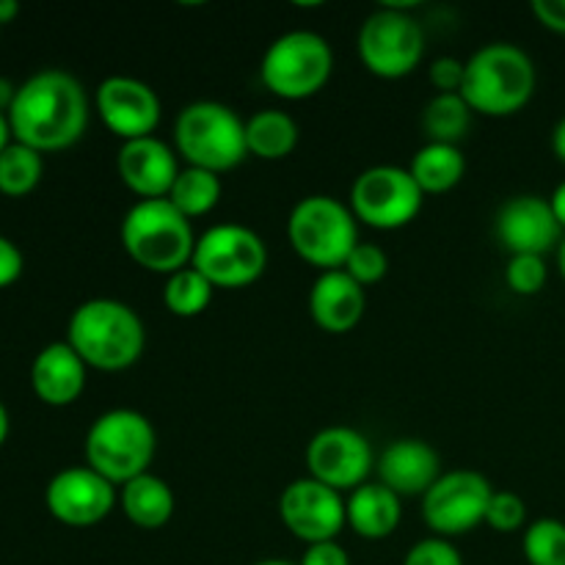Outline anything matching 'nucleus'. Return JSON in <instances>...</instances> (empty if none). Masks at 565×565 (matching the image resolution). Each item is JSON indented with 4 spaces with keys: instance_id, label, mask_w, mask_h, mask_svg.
<instances>
[{
    "instance_id": "35",
    "label": "nucleus",
    "mask_w": 565,
    "mask_h": 565,
    "mask_svg": "<svg viewBox=\"0 0 565 565\" xmlns=\"http://www.w3.org/2000/svg\"><path fill=\"white\" fill-rule=\"evenodd\" d=\"M463 75H467V61L456 58V55H439L428 66V81L436 94H461Z\"/></svg>"
},
{
    "instance_id": "44",
    "label": "nucleus",
    "mask_w": 565,
    "mask_h": 565,
    "mask_svg": "<svg viewBox=\"0 0 565 565\" xmlns=\"http://www.w3.org/2000/svg\"><path fill=\"white\" fill-rule=\"evenodd\" d=\"M14 141V136H11V127H9V116L0 114V152H3L9 143Z\"/></svg>"
},
{
    "instance_id": "33",
    "label": "nucleus",
    "mask_w": 565,
    "mask_h": 565,
    "mask_svg": "<svg viewBox=\"0 0 565 565\" xmlns=\"http://www.w3.org/2000/svg\"><path fill=\"white\" fill-rule=\"evenodd\" d=\"M486 524L494 533H516L527 524V502L516 491H494L486 511Z\"/></svg>"
},
{
    "instance_id": "24",
    "label": "nucleus",
    "mask_w": 565,
    "mask_h": 565,
    "mask_svg": "<svg viewBox=\"0 0 565 565\" xmlns=\"http://www.w3.org/2000/svg\"><path fill=\"white\" fill-rule=\"evenodd\" d=\"M408 174L419 185V191L428 193H447L463 180L467 174V160L456 143H434L428 141L414 152L408 163Z\"/></svg>"
},
{
    "instance_id": "16",
    "label": "nucleus",
    "mask_w": 565,
    "mask_h": 565,
    "mask_svg": "<svg viewBox=\"0 0 565 565\" xmlns=\"http://www.w3.org/2000/svg\"><path fill=\"white\" fill-rule=\"evenodd\" d=\"M94 108L103 125L121 141L154 136L163 116L158 92L130 75H110L94 92Z\"/></svg>"
},
{
    "instance_id": "28",
    "label": "nucleus",
    "mask_w": 565,
    "mask_h": 565,
    "mask_svg": "<svg viewBox=\"0 0 565 565\" xmlns=\"http://www.w3.org/2000/svg\"><path fill=\"white\" fill-rule=\"evenodd\" d=\"M213 296L215 287L210 285L193 265L166 276L163 307L169 309L174 318H199V315L210 307Z\"/></svg>"
},
{
    "instance_id": "40",
    "label": "nucleus",
    "mask_w": 565,
    "mask_h": 565,
    "mask_svg": "<svg viewBox=\"0 0 565 565\" xmlns=\"http://www.w3.org/2000/svg\"><path fill=\"white\" fill-rule=\"evenodd\" d=\"M17 97V86L9 81V77H0V114L9 116V108L11 103H14Z\"/></svg>"
},
{
    "instance_id": "46",
    "label": "nucleus",
    "mask_w": 565,
    "mask_h": 565,
    "mask_svg": "<svg viewBox=\"0 0 565 565\" xmlns=\"http://www.w3.org/2000/svg\"><path fill=\"white\" fill-rule=\"evenodd\" d=\"M254 565H298V563H290V561H279V557H268V561H259Z\"/></svg>"
},
{
    "instance_id": "38",
    "label": "nucleus",
    "mask_w": 565,
    "mask_h": 565,
    "mask_svg": "<svg viewBox=\"0 0 565 565\" xmlns=\"http://www.w3.org/2000/svg\"><path fill=\"white\" fill-rule=\"evenodd\" d=\"M535 20L555 33H565V0H533Z\"/></svg>"
},
{
    "instance_id": "27",
    "label": "nucleus",
    "mask_w": 565,
    "mask_h": 565,
    "mask_svg": "<svg viewBox=\"0 0 565 565\" xmlns=\"http://www.w3.org/2000/svg\"><path fill=\"white\" fill-rule=\"evenodd\" d=\"M472 125V108L461 94H436L423 110V130L434 143L461 141Z\"/></svg>"
},
{
    "instance_id": "45",
    "label": "nucleus",
    "mask_w": 565,
    "mask_h": 565,
    "mask_svg": "<svg viewBox=\"0 0 565 565\" xmlns=\"http://www.w3.org/2000/svg\"><path fill=\"white\" fill-rule=\"evenodd\" d=\"M557 265H561V274L565 279V237L561 241V246H557Z\"/></svg>"
},
{
    "instance_id": "39",
    "label": "nucleus",
    "mask_w": 565,
    "mask_h": 565,
    "mask_svg": "<svg viewBox=\"0 0 565 565\" xmlns=\"http://www.w3.org/2000/svg\"><path fill=\"white\" fill-rule=\"evenodd\" d=\"M550 204H552V213H555L557 224H561L563 232H565V182H561V185H557L555 191H552Z\"/></svg>"
},
{
    "instance_id": "12",
    "label": "nucleus",
    "mask_w": 565,
    "mask_h": 565,
    "mask_svg": "<svg viewBox=\"0 0 565 565\" xmlns=\"http://www.w3.org/2000/svg\"><path fill=\"white\" fill-rule=\"evenodd\" d=\"M494 489L489 478L475 469L445 472L423 497V519L439 539H458L486 524V511Z\"/></svg>"
},
{
    "instance_id": "3",
    "label": "nucleus",
    "mask_w": 565,
    "mask_h": 565,
    "mask_svg": "<svg viewBox=\"0 0 565 565\" xmlns=\"http://www.w3.org/2000/svg\"><path fill=\"white\" fill-rule=\"evenodd\" d=\"M119 241L138 268L171 276L191 265L196 232L169 199H138L121 218Z\"/></svg>"
},
{
    "instance_id": "26",
    "label": "nucleus",
    "mask_w": 565,
    "mask_h": 565,
    "mask_svg": "<svg viewBox=\"0 0 565 565\" xmlns=\"http://www.w3.org/2000/svg\"><path fill=\"white\" fill-rule=\"evenodd\" d=\"M221 191H224V185H221V174L185 166V169L177 174L174 185H171L169 196L166 199H169V202L174 204L188 221H196L218 207Z\"/></svg>"
},
{
    "instance_id": "17",
    "label": "nucleus",
    "mask_w": 565,
    "mask_h": 565,
    "mask_svg": "<svg viewBox=\"0 0 565 565\" xmlns=\"http://www.w3.org/2000/svg\"><path fill=\"white\" fill-rule=\"evenodd\" d=\"M494 232L497 241L502 243V248H508L511 257H516V254L544 257L563 241V226L557 224L555 213H552L550 199L535 196V193L508 199L497 213Z\"/></svg>"
},
{
    "instance_id": "6",
    "label": "nucleus",
    "mask_w": 565,
    "mask_h": 565,
    "mask_svg": "<svg viewBox=\"0 0 565 565\" xmlns=\"http://www.w3.org/2000/svg\"><path fill=\"white\" fill-rule=\"evenodd\" d=\"M86 467L114 486H125L149 472L158 452L154 425L136 408H110L99 414L83 441Z\"/></svg>"
},
{
    "instance_id": "31",
    "label": "nucleus",
    "mask_w": 565,
    "mask_h": 565,
    "mask_svg": "<svg viewBox=\"0 0 565 565\" xmlns=\"http://www.w3.org/2000/svg\"><path fill=\"white\" fill-rule=\"evenodd\" d=\"M550 279V268H546L544 257L535 254H516L508 259L505 265V281L516 296H539Z\"/></svg>"
},
{
    "instance_id": "18",
    "label": "nucleus",
    "mask_w": 565,
    "mask_h": 565,
    "mask_svg": "<svg viewBox=\"0 0 565 565\" xmlns=\"http://www.w3.org/2000/svg\"><path fill=\"white\" fill-rule=\"evenodd\" d=\"M116 171L127 191L138 199H166L177 174H180V158L174 149L158 136L121 141L116 154Z\"/></svg>"
},
{
    "instance_id": "5",
    "label": "nucleus",
    "mask_w": 565,
    "mask_h": 565,
    "mask_svg": "<svg viewBox=\"0 0 565 565\" xmlns=\"http://www.w3.org/2000/svg\"><path fill=\"white\" fill-rule=\"evenodd\" d=\"M174 152L185 166L213 174L237 169L248 158L246 121L230 105L196 99L177 114Z\"/></svg>"
},
{
    "instance_id": "2",
    "label": "nucleus",
    "mask_w": 565,
    "mask_h": 565,
    "mask_svg": "<svg viewBox=\"0 0 565 565\" xmlns=\"http://www.w3.org/2000/svg\"><path fill=\"white\" fill-rule=\"evenodd\" d=\"M66 342L88 370L121 373L141 359L147 329L130 303L116 298H88L70 315Z\"/></svg>"
},
{
    "instance_id": "36",
    "label": "nucleus",
    "mask_w": 565,
    "mask_h": 565,
    "mask_svg": "<svg viewBox=\"0 0 565 565\" xmlns=\"http://www.w3.org/2000/svg\"><path fill=\"white\" fill-rule=\"evenodd\" d=\"M298 565H351V557L340 541H323V544H309Z\"/></svg>"
},
{
    "instance_id": "43",
    "label": "nucleus",
    "mask_w": 565,
    "mask_h": 565,
    "mask_svg": "<svg viewBox=\"0 0 565 565\" xmlns=\"http://www.w3.org/2000/svg\"><path fill=\"white\" fill-rule=\"evenodd\" d=\"M9 430H11V419H9V408L3 406V401H0V447L6 445V439H9Z\"/></svg>"
},
{
    "instance_id": "32",
    "label": "nucleus",
    "mask_w": 565,
    "mask_h": 565,
    "mask_svg": "<svg viewBox=\"0 0 565 565\" xmlns=\"http://www.w3.org/2000/svg\"><path fill=\"white\" fill-rule=\"evenodd\" d=\"M342 270H345V274L351 276L353 281H359L362 287H373L379 285V281L386 276V270H390V257H386L384 248L375 246V243L359 241Z\"/></svg>"
},
{
    "instance_id": "42",
    "label": "nucleus",
    "mask_w": 565,
    "mask_h": 565,
    "mask_svg": "<svg viewBox=\"0 0 565 565\" xmlns=\"http://www.w3.org/2000/svg\"><path fill=\"white\" fill-rule=\"evenodd\" d=\"M20 14V3L17 0H0V25H9Z\"/></svg>"
},
{
    "instance_id": "34",
    "label": "nucleus",
    "mask_w": 565,
    "mask_h": 565,
    "mask_svg": "<svg viewBox=\"0 0 565 565\" xmlns=\"http://www.w3.org/2000/svg\"><path fill=\"white\" fill-rule=\"evenodd\" d=\"M403 565H463V557L452 541L430 535V539L417 541V544L406 552Z\"/></svg>"
},
{
    "instance_id": "23",
    "label": "nucleus",
    "mask_w": 565,
    "mask_h": 565,
    "mask_svg": "<svg viewBox=\"0 0 565 565\" xmlns=\"http://www.w3.org/2000/svg\"><path fill=\"white\" fill-rule=\"evenodd\" d=\"M119 508L138 530H160L174 516V491L158 475H138L130 483L119 486Z\"/></svg>"
},
{
    "instance_id": "13",
    "label": "nucleus",
    "mask_w": 565,
    "mask_h": 565,
    "mask_svg": "<svg viewBox=\"0 0 565 565\" xmlns=\"http://www.w3.org/2000/svg\"><path fill=\"white\" fill-rule=\"evenodd\" d=\"M307 469L309 478L345 494L370 483L375 452L367 436L359 434L356 428L331 425V428L318 430L307 445Z\"/></svg>"
},
{
    "instance_id": "10",
    "label": "nucleus",
    "mask_w": 565,
    "mask_h": 565,
    "mask_svg": "<svg viewBox=\"0 0 565 565\" xmlns=\"http://www.w3.org/2000/svg\"><path fill=\"white\" fill-rule=\"evenodd\" d=\"M191 265L215 290H241L265 274L268 246L248 226L215 224L196 237Z\"/></svg>"
},
{
    "instance_id": "41",
    "label": "nucleus",
    "mask_w": 565,
    "mask_h": 565,
    "mask_svg": "<svg viewBox=\"0 0 565 565\" xmlns=\"http://www.w3.org/2000/svg\"><path fill=\"white\" fill-rule=\"evenodd\" d=\"M552 152L557 154V160H563L565 163V116L557 121L555 130H552Z\"/></svg>"
},
{
    "instance_id": "15",
    "label": "nucleus",
    "mask_w": 565,
    "mask_h": 565,
    "mask_svg": "<svg viewBox=\"0 0 565 565\" xmlns=\"http://www.w3.org/2000/svg\"><path fill=\"white\" fill-rule=\"evenodd\" d=\"M119 502V491L92 467H70L53 475L44 489V505L55 522L66 527H94Z\"/></svg>"
},
{
    "instance_id": "21",
    "label": "nucleus",
    "mask_w": 565,
    "mask_h": 565,
    "mask_svg": "<svg viewBox=\"0 0 565 565\" xmlns=\"http://www.w3.org/2000/svg\"><path fill=\"white\" fill-rule=\"evenodd\" d=\"M367 307V296L345 270H323L309 290V315L326 334H348L359 326Z\"/></svg>"
},
{
    "instance_id": "29",
    "label": "nucleus",
    "mask_w": 565,
    "mask_h": 565,
    "mask_svg": "<svg viewBox=\"0 0 565 565\" xmlns=\"http://www.w3.org/2000/svg\"><path fill=\"white\" fill-rule=\"evenodd\" d=\"M44 174L42 152L25 147L20 141H11L9 147L0 152V193L11 199L28 196L36 191Z\"/></svg>"
},
{
    "instance_id": "37",
    "label": "nucleus",
    "mask_w": 565,
    "mask_h": 565,
    "mask_svg": "<svg viewBox=\"0 0 565 565\" xmlns=\"http://www.w3.org/2000/svg\"><path fill=\"white\" fill-rule=\"evenodd\" d=\"M22 268H25V259H22V252L17 248V243L0 235V290L14 285L22 276Z\"/></svg>"
},
{
    "instance_id": "25",
    "label": "nucleus",
    "mask_w": 565,
    "mask_h": 565,
    "mask_svg": "<svg viewBox=\"0 0 565 565\" xmlns=\"http://www.w3.org/2000/svg\"><path fill=\"white\" fill-rule=\"evenodd\" d=\"M298 147V125L287 110L265 108L246 119V149L259 160H285Z\"/></svg>"
},
{
    "instance_id": "11",
    "label": "nucleus",
    "mask_w": 565,
    "mask_h": 565,
    "mask_svg": "<svg viewBox=\"0 0 565 565\" xmlns=\"http://www.w3.org/2000/svg\"><path fill=\"white\" fill-rule=\"evenodd\" d=\"M425 193L401 166H370L351 185V213L373 230L392 232L412 224Z\"/></svg>"
},
{
    "instance_id": "19",
    "label": "nucleus",
    "mask_w": 565,
    "mask_h": 565,
    "mask_svg": "<svg viewBox=\"0 0 565 565\" xmlns=\"http://www.w3.org/2000/svg\"><path fill=\"white\" fill-rule=\"evenodd\" d=\"M379 483L397 497H425L430 486L441 478V458L428 441L397 439L375 458Z\"/></svg>"
},
{
    "instance_id": "4",
    "label": "nucleus",
    "mask_w": 565,
    "mask_h": 565,
    "mask_svg": "<svg viewBox=\"0 0 565 565\" xmlns=\"http://www.w3.org/2000/svg\"><path fill=\"white\" fill-rule=\"evenodd\" d=\"M535 64L519 44L491 42L467 58L461 97L472 114L511 116L533 99Z\"/></svg>"
},
{
    "instance_id": "9",
    "label": "nucleus",
    "mask_w": 565,
    "mask_h": 565,
    "mask_svg": "<svg viewBox=\"0 0 565 565\" xmlns=\"http://www.w3.org/2000/svg\"><path fill=\"white\" fill-rule=\"evenodd\" d=\"M356 50L370 75L401 81L412 75L423 61L425 31L406 6L384 3L364 17Z\"/></svg>"
},
{
    "instance_id": "7",
    "label": "nucleus",
    "mask_w": 565,
    "mask_h": 565,
    "mask_svg": "<svg viewBox=\"0 0 565 565\" xmlns=\"http://www.w3.org/2000/svg\"><path fill=\"white\" fill-rule=\"evenodd\" d=\"M287 241L303 263L323 270L345 268L359 243V221L351 204L326 193H312L296 202L287 218Z\"/></svg>"
},
{
    "instance_id": "8",
    "label": "nucleus",
    "mask_w": 565,
    "mask_h": 565,
    "mask_svg": "<svg viewBox=\"0 0 565 565\" xmlns=\"http://www.w3.org/2000/svg\"><path fill=\"white\" fill-rule=\"evenodd\" d=\"M334 72V50L315 31H287L268 44L259 64L265 88L281 99H309L323 92Z\"/></svg>"
},
{
    "instance_id": "1",
    "label": "nucleus",
    "mask_w": 565,
    "mask_h": 565,
    "mask_svg": "<svg viewBox=\"0 0 565 565\" xmlns=\"http://www.w3.org/2000/svg\"><path fill=\"white\" fill-rule=\"evenodd\" d=\"M88 114V94L75 75L64 70H42L17 86L9 127L14 141L36 152H61L81 141Z\"/></svg>"
},
{
    "instance_id": "20",
    "label": "nucleus",
    "mask_w": 565,
    "mask_h": 565,
    "mask_svg": "<svg viewBox=\"0 0 565 565\" xmlns=\"http://www.w3.org/2000/svg\"><path fill=\"white\" fill-rule=\"evenodd\" d=\"M88 367L70 342H50L31 364V390L44 406L64 408L77 403L86 390Z\"/></svg>"
},
{
    "instance_id": "30",
    "label": "nucleus",
    "mask_w": 565,
    "mask_h": 565,
    "mask_svg": "<svg viewBox=\"0 0 565 565\" xmlns=\"http://www.w3.org/2000/svg\"><path fill=\"white\" fill-rule=\"evenodd\" d=\"M522 552L530 565H565V522L535 519L524 530Z\"/></svg>"
},
{
    "instance_id": "22",
    "label": "nucleus",
    "mask_w": 565,
    "mask_h": 565,
    "mask_svg": "<svg viewBox=\"0 0 565 565\" xmlns=\"http://www.w3.org/2000/svg\"><path fill=\"white\" fill-rule=\"evenodd\" d=\"M348 527L364 541H384L401 527L403 502L384 483H364L345 500Z\"/></svg>"
},
{
    "instance_id": "14",
    "label": "nucleus",
    "mask_w": 565,
    "mask_h": 565,
    "mask_svg": "<svg viewBox=\"0 0 565 565\" xmlns=\"http://www.w3.org/2000/svg\"><path fill=\"white\" fill-rule=\"evenodd\" d=\"M279 519L307 546L337 541V535L348 527L345 497L307 475L281 491Z\"/></svg>"
}]
</instances>
